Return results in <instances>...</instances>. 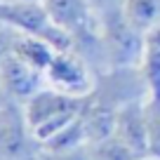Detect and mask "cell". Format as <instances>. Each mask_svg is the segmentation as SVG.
<instances>
[{
	"label": "cell",
	"mask_w": 160,
	"mask_h": 160,
	"mask_svg": "<svg viewBox=\"0 0 160 160\" xmlns=\"http://www.w3.org/2000/svg\"><path fill=\"white\" fill-rule=\"evenodd\" d=\"M99 26H101V42H104L108 71L111 68H139L146 35L139 33L125 19L122 10L104 17L99 21Z\"/></svg>",
	"instance_id": "obj_3"
},
{
	"label": "cell",
	"mask_w": 160,
	"mask_h": 160,
	"mask_svg": "<svg viewBox=\"0 0 160 160\" xmlns=\"http://www.w3.org/2000/svg\"><path fill=\"white\" fill-rule=\"evenodd\" d=\"M45 80L52 90H59L64 94L73 97H87L94 90L97 75L92 66L87 64L75 50L57 52L45 71Z\"/></svg>",
	"instance_id": "obj_5"
},
{
	"label": "cell",
	"mask_w": 160,
	"mask_h": 160,
	"mask_svg": "<svg viewBox=\"0 0 160 160\" xmlns=\"http://www.w3.org/2000/svg\"><path fill=\"white\" fill-rule=\"evenodd\" d=\"M92 5V10H94V14H97V19H104V17H108V14H113V12H118V10H122V0H87Z\"/></svg>",
	"instance_id": "obj_14"
},
{
	"label": "cell",
	"mask_w": 160,
	"mask_h": 160,
	"mask_svg": "<svg viewBox=\"0 0 160 160\" xmlns=\"http://www.w3.org/2000/svg\"><path fill=\"white\" fill-rule=\"evenodd\" d=\"M45 82H47L45 73L28 66L12 52L0 61V90H2L7 101L24 106L35 92H40L45 87Z\"/></svg>",
	"instance_id": "obj_6"
},
{
	"label": "cell",
	"mask_w": 160,
	"mask_h": 160,
	"mask_svg": "<svg viewBox=\"0 0 160 160\" xmlns=\"http://www.w3.org/2000/svg\"><path fill=\"white\" fill-rule=\"evenodd\" d=\"M146 127H148V155L160 160V99L148 97L144 104Z\"/></svg>",
	"instance_id": "obj_12"
},
{
	"label": "cell",
	"mask_w": 160,
	"mask_h": 160,
	"mask_svg": "<svg viewBox=\"0 0 160 160\" xmlns=\"http://www.w3.org/2000/svg\"><path fill=\"white\" fill-rule=\"evenodd\" d=\"M122 14L139 33L160 26V0H122Z\"/></svg>",
	"instance_id": "obj_10"
},
{
	"label": "cell",
	"mask_w": 160,
	"mask_h": 160,
	"mask_svg": "<svg viewBox=\"0 0 160 160\" xmlns=\"http://www.w3.org/2000/svg\"><path fill=\"white\" fill-rule=\"evenodd\" d=\"M38 160H90V146H82V148H75V151H61V153L40 148Z\"/></svg>",
	"instance_id": "obj_13"
},
{
	"label": "cell",
	"mask_w": 160,
	"mask_h": 160,
	"mask_svg": "<svg viewBox=\"0 0 160 160\" xmlns=\"http://www.w3.org/2000/svg\"><path fill=\"white\" fill-rule=\"evenodd\" d=\"M2 104H5V101H2V99H0V106H2Z\"/></svg>",
	"instance_id": "obj_17"
},
{
	"label": "cell",
	"mask_w": 160,
	"mask_h": 160,
	"mask_svg": "<svg viewBox=\"0 0 160 160\" xmlns=\"http://www.w3.org/2000/svg\"><path fill=\"white\" fill-rule=\"evenodd\" d=\"M139 71L146 80L148 97L160 99V26L146 33L144 40V54H141Z\"/></svg>",
	"instance_id": "obj_9"
},
{
	"label": "cell",
	"mask_w": 160,
	"mask_h": 160,
	"mask_svg": "<svg viewBox=\"0 0 160 160\" xmlns=\"http://www.w3.org/2000/svg\"><path fill=\"white\" fill-rule=\"evenodd\" d=\"M40 144L24 118V106L5 101L0 106V160H38Z\"/></svg>",
	"instance_id": "obj_4"
},
{
	"label": "cell",
	"mask_w": 160,
	"mask_h": 160,
	"mask_svg": "<svg viewBox=\"0 0 160 160\" xmlns=\"http://www.w3.org/2000/svg\"><path fill=\"white\" fill-rule=\"evenodd\" d=\"M87 97L64 94L52 87H42L24 104V118L38 144H45L68 127L85 108Z\"/></svg>",
	"instance_id": "obj_1"
},
{
	"label": "cell",
	"mask_w": 160,
	"mask_h": 160,
	"mask_svg": "<svg viewBox=\"0 0 160 160\" xmlns=\"http://www.w3.org/2000/svg\"><path fill=\"white\" fill-rule=\"evenodd\" d=\"M12 54H17L21 61H26L28 66L38 68L40 73H45L47 66H50V61L54 59L57 50L52 45H47L45 40H40V38L17 33L14 42H12Z\"/></svg>",
	"instance_id": "obj_8"
},
{
	"label": "cell",
	"mask_w": 160,
	"mask_h": 160,
	"mask_svg": "<svg viewBox=\"0 0 160 160\" xmlns=\"http://www.w3.org/2000/svg\"><path fill=\"white\" fill-rule=\"evenodd\" d=\"M14 35H17L14 28H10V26H5V24H0V61H2V59L12 52Z\"/></svg>",
	"instance_id": "obj_15"
},
{
	"label": "cell",
	"mask_w": 160,
	"mask_h": 160,
	"mask_svg": "<svg viewBox=\"0 0 160 160\" xmlns=\"http://www.w3.org/2000/svg\"><path fill=\"white\" fill-rule=\"evenodd\" d=\"M146 99L132 101L118 111L113 127V137H118L127 148L139 158H151L148 155V127H146Z\"/></svg>",
	"instance_id": "obj_7"
},
{
	"label": "cell",
	"mask_w": 160,
	"mask_h": 160,
	"mask_svg": "<svg viewBox=\"0 0 160 160\" xmlns=\"http://www.w3.org/2000/svg\"><path fill=\"white\" fill-rule=\"evenodd\" d=\"M90 160H141L134 155L118 137H106V139L90 144Z\"/></svg>",
	"instance_id": "obj_11"
},
{
	"label": "cell",
	"mask_w": 160,
	"mask_h": 160,
	"mask_svg": "<svg viewBox=\"0 0 160 160\" xmlns=\"http://www.w3.org/2000/svg\"><path fill=\"white\" fill-rule=\"evenodd\" d=\"M0 2H33V0H0Z\"/></svg>",
	"instance_id": "obj_16"
},
{
	"label": "cell",
	"mask_w": 160,
	"mask_h": 160,
	"mask_svg": "<svg viewBox=\"0 0 160 160\" xmlns=\"http://www.w3.org/2000/svg\"><path fill=\"white\" fill-rule=\"evenodd\" d=\"M0 24L14 28L17 33L45 40L47 45H52L57 52L73 50L71 35L52 21V17L47 14L45 5H42V0H33V2H0Z\"/></svg>",
	"instance_id": "obj_2"
}]
</instances>
